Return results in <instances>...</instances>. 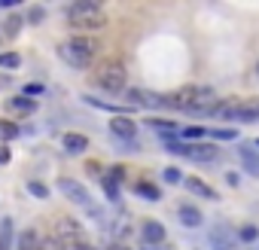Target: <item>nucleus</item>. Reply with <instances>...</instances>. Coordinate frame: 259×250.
<instances>
[{"label":"nucleus","mask_w":259,"mask_h":250,"mask_svg":"<svg viewBox=\"0 0 259 250\" xmlns=\"http://www.w3.org/2000/svg\"><path fill=\"white\" fill-rule=\"evenodd\" d=\"M183 183H186V189H189V192H195V195H201V198H207V201H213V198H217V189H213V186H207L201 177H186Z\"/></svg>","instance_id":"nucleus-12"},{"label":"nucleus","mask_w":259,"mask_h":250,"mask_svg":"<svg viewBox=\"0 0 259 250\" xmlns=\"http://www.w3.org/2000/svg\"><path fill=\"white\" fill-rule=\"evenodd\" d=\"M22 64L19 52H0V67H7V70H16Z\"/></svg>","instance_id":"nucleus-21"},{"label":"nucleus","mask_w":259,"mask_h":250,"mask_svg":"<svg viewBox=\"0 0 259 250\" xmlns=\"http://www.w3.org/2000/svg\"><path fill=\"white\" fill-rule=\"evenodd\" d=\"M58 189H61L70 201H76V204H82V207H89V204H92V201H89V192H85V186H82L79 180L61 177V180H58Z\"/></svg>","instance_id":"nucleus-4"},{"label":"nucleus","mask_w":259,"mask_h":250,"mask_svg":"<svg viewBox=\"0 0 259 250\" xmlns=\"http://www.w3.org/2000/svg\"><path fill=\"white\" fill-rule=\"evenodd\" d=\"M162 180H165V183H183V174H180V168L168 165V168L162 171Z\"/></svg>","instance_id":"nucleus-22"},{"label":"nucleus","mask_w":259,"mask_h":250,"mask_svg":"<svg viewBox=\"0 0 259 250\" xmlns=\"http://www.w3.org/2000/svg\"><path fill=\"white\" fill-rule=\"evenodd\" d=\"M13 138H19V125L10 119H0V141H13Z\"/></svg>","instance_id":"nucleus-19"},{"label":"nucleus","mask_w":259,"mask_h":250,"mask_svg":"<svg viewBox=\"0 0 259 250\" xmlns=\"http://www.w3.org/2000/svg\"><path fill=\"white\" fill-rule=\"evenodd\" d=\"M256 76H259V64H256Z\"/></svg>","instance_id":"nucleus-35"},{"label":"nucleus","mask_w":259,"mask_h":250,"mask_svg":"<svg viewBox=\"0 0 259 250\" xmlns=\"http://www.w3.org/2000/svg\"><path fill=\"white\" fill-rule=\"evenodd\" d=\"M22 25H25V19H22V16H10V22H7V28H4V31H7V37H16Z\"/></svg>","instance_id":"nucleus-23"},{"label":"nucleus","mask_w":259,"mask_h":250,"mask_svg":"<svg viewBox=\"0 0 259 250\" xmlns=\"http://www.w3.org/2000/svg\"><path fill=\"white\" fill-rule=\"evenodd\" d=\"M144 241H147L150 247H159V244L165 241V226H162L159 220H147V223H144Z\"/></svg>","instance_id":"nucleus-10"},{"label":"nucleus","mask_w":259,"mask_h":250,"mask_svg":"<svg viewBox=\"0 0 259 250\" xmlns=\"http://www.w3.org/2000/svg\"><path fill=\"white\" fill-rule=\"evenodd\" d=\"M256 147H259V141H256Z\"/></svg>","instance_id":"nucleus-36"},{"label":"nucleus","mask_w":259,"mask_h":250,"mask_svg":"<svg viewBox=\"0 0 259 250\" xmlns=\"http://www.w3.org/2000/svg\"><path fill=\"white\" fill-rule=\"evenodd\" d=\"M43 92V86H25V95H40Z\"/></svg>","instance_id":"nucleus-30"},{"label":"nucleus","mask_w":259,"mask_h":250,"mask_svg":"<svg viewBox=\"0 0 259 250\" xmlns=\"http://www.w3.org/2000/svg\"><path fill=\"white\" fill-rule=\"evenodd\" d=\"M186 147H189V144H180V141H174V138L165 141V150H168V153H183V156H186Z\"/></svg>","instance_id":"nucleus-27"},{"label":"nucleus","mask_w":259,"mask_h":250,"mask_svg":"<svg viewBox=\"0 0 259 250\" xmlns=\"http://www.w3.org/2000/svg\"><path fill=\"white\" fill-rule=\"evenodd\" d=\"M238 238L247 241V244H253V241H259V229H256V226H244V229L238 232Z\"/></svg>","instance_id":"nucleus-25"},{"label":"nucleus","mask_w":259,"mask_h":250,"mask_svg":"<svg viewBox=\"0 0 259 250\" xmlns=\"http://www.w3.org/2000/svg\"><path fill=\"white\" fill-rule=\"evenodd\" d=\"M92 82H95L98 89H104V92L122 95V92L128 89V73H125V64H119V61H104V64L95 70Z\"/></svg>","instance_id":"nucleus-2"},{"label":"nucleus","mask_w":259,"mask_h":250,"mask_svg":"<svg viewBox=\"0 0 259 250\" xmlns=\"http://www.w3.org/2000/svg\"><path fill=\"white\" fill-rule=\"evenodd\" d=\"M64 19L76 31H101L107 25V16H104L101 4H95V0H79V4H70L64 10Z\"/></svg>","instance_id":"nucleus-1"},{"label":"nucleus","mask_w":259,"mask_h":250,"mask_svg":"<svg viewBox=\"0 0 259 250\" xmlns=\"http://www.w3.org/2000/svg\"><path fill=\"white\" fill-rule=\"evenodd\" d=\"M241 162H244V168H247L250 174L259 177V156H256L253 147H241Z\"/></svg>","instance_id":"nucleus-14"},{"label":"nucleus","mask_w":259,"mask_h":250,"mask_svg":"<svg viewBox=\"0 0 259 250\" xmlns=\"http://www.w3.org/2000/svg\"><path fill=\"white\" fill-rule=\"evenodd\" d=\"M138 195H141V198H147V201H159V198H162L159 186H156V183H150V180H141V183H138Z\"/></svg>","instance_id":"nucleus-16"},{"label":"nucleus","mask_w":259,"mask_h":250,"mask_svg":"<svg viewBox=\"0 0 259 250\" xmlns=\"http://www.w3.org/2000/svg\"><path fill=\"white\" fill-rule=\"evenodd\" d=\"M28 189H31L37 198H49V189H46L43 183H37V180H31V183H28Z\"/></svg>","instance_id":"nucleus-28"},{"label":"nucleus","mask_w":259,"mask_h":250,"mask_svg":"<svg viewBox=\"0 0 259 250\" xmlns=\"http://www.w3.org/2000/svg\"><path fill=\"white\" fill-rule=\"evenodd\" d=\"M16 244H19V250H40V238H37L34 229H25V232L16 238Z\"/></svg>","instance_id":"nucleus-15"},{"label":"nucleus","mask_w":259,"mask_h":250,"mask_svg":"<svg viewBox=\"0 0 259 250\" xmlns=\"http://www.w3.org/2000/svg\"><path fill=\"white\" fill-rule=\"evenodd\" d=\"M55 232H58V241H79V238H85L82 226L76 220H70V217H61L55 223Z\"/></svg>","instance_id":"nucleus-7"},{"label":"nucleus","mask_w":259,"mask_h":250,"mask_svg":"<svg viewBox=\"0 0 259 250\" xmlns=\"http://www.w3.org/2000/svg\"><path fill=\"white\" fill-rule=\"evenodd\" d=\"M101 186L107 189V195H110V201H119V180H113L110 174H101Z\"/></svg>","instance_id":"nucleus-20"},{"label":"nucleus","mask_w":259,"mask_h":250,"mask_svg":"<svg viewBox=\"0 0 259 250\" xmlns=\"http://www.w3.org/2000/svg\"><path fill=\"white\" fill-rule=\"evenodd\" d=\"M235 235H232V229L229 226H217V229H210V244H213V250H235Z\"/></svg>","instance_id":"nucleus-9"},{"label":"nucleus","mask_w":259,"mask_h":250,"mask_svg":"<svg viewBox=\"0 0 259 250\" xmlns=\"http://www.w3.org/2000/svg\"><path fill=\"white\" fill-rule=\"evenodd\" d=\"M177 217H180V223L183 226H189V229H195V226H201V211L198 207H192V204H180V211H177Z\"/></svg>","instance_id":"nucleus-13"},{"label":"nucleus","mask_w":259,"mask_h":250,"mask_svg":"<svg viewBox=\"0 0 259 250\" xmlns=\"http://www.w3.org/2000/svg\"><path fill=\"white\" fill-rule=\"evenodd\" d=\"M28 22H34V25L43 22V10H40V7H31V10H28Z\"/></svg>","instance_id":"nucleus-29"},{"label":"nucleus","mask_w":259,"mask_h":250,"mask_svg":"<svg viewBox=\"0 0 259 250\" xmlns=\"http://www.w3.org/2000/svg\"><path fill=\"white\" fill-rule=\"evenodd\" d=\"M95 40H89V37H73V40H67V43H61L58 46V55L70 64V67H89V61L95 58Z\"/></svg>","instance_id":"nucleus-3"},{"label":"nucleus","mask_w":259,"mask_h":250,"mask_svg":"<svg viewBox=\"0 0 259 250\" xmlns=\"http://www.w3.org/2000/svg\"><path fill=\"white\" fill-rule=\"evenodd\" d=\"M13 247V220H0V250Z\"/></svg>","instance_id":"nucleus-17"},{"label":"nucleus","mask_w":259,"mask_h":250,"mask_svg":"<svg viewBox=\"0 0 259 250\" xmlns=\"http://www.w3.org/2000/svg\"><path fill=\"white\" fill-rule=\"evenodd\" d=\"M186 156L192 162H213L220 156V147H213V144H189L186 147Z\"/></svg>","instance_id":"nucleus-8"},{"label":"nucleus","mask_w":259,"mask_h":250,"mask_svg":"<svg viewBox=\"0 0 259 250\" xmlns=\"http://www.w3.org/2000/svg\"><path fill=\"white\" fill-rule=\"evenodd\" d=\"M61 144H64V150H67V153L79 156V153H85V147H89V138H85V135H79V132H67Z\"/></svg>","instance_id":"nucleus-11"},{"label":"nucleus","mask_w":259,"mask_h":250,"mask_svg":"<svg viewBox=\"0 0 259 250\" xmlns=\"http://www.w3.org/2000/svg\"><path fill=\"white\" fill-rule=\"evenodd\" d=\"M144 250H159V247H150V244H147V247H144Z\"/></svg>","instance_id":"nucleus-33"},{"label":"nucleus","mask_w":259,"mask_h":250,"mask_svg":"<svg viewBox=\"0 0 259 250\" xmlns=\"http://www.w3.org/2000/svg\"><path fill=\"white\" fill-rule=\"evenodd\" d=\"M10 107H13V110H19V113H34V110H37V101H34V98H28V95H22V98H13V101H10Z\"/></svg>","instance_id":"nucleus-18"},{"label":"nucleus","mask_w":259,"mask_h":250,"mask_svg":"<svg viewBox=\"0 0 259 250\" xmlns=\"http://www.w3.org/2000/svg\"><path fill=\"white\" fill-rule=\"evenodd\" d=\"M210 138H213V141H235V138H238V132H235V129H213V132H210Z\"/></svg>","instance_id":"nucleus-24"},{"label":"nucleus","mask_w":259,"mask_h":250,"mask_svg":"<svg viewBox=\"0 0 259 250\" xmlns=\"http://www.w3.org/2000/svg\"><path fill=\"white\" fill-rule=\"evenodd\" d=\"M122 98L128 104H135V107H162V98L153 95V92H144V89H125Z\"/></svg>","instance_id":"nucleus-6"},{"label":"nucleus","mask_w":259,"mask_h":250,"mask_svg":"<svg viewBox=\"0 0 259 250\" xmlns=\"http://www.w3.org/2000/svg\"><path fill=\"white\" fill-rule=\"evenodd\" d=\"M180 135H183V138H195V141H198V138H204V135H207V132H204V129H201V125H189V129H183V132H180Z\"/></svg>","instance_id":"nucleus-26"},{"label":"nucleus","mask_w":259,"mask_h":250,"mask_svg":"<svg viewBox=\"0 0 259 250\" xmlns=\"http://www.w3.org/2000/svg\"><path fill=\"white\" fill-rule=\"evenodd\" d=\"M113 250H128V247H113Z\"/></svg>","instance_id":"nucleus-34"},{"label":"nucleus","mask_w":259,"mask_h":250,"mask_svg":"<svg viewBox=\"0 0 259 250\" xmlns=\"http://www.w3.org/2000/svg\"><path fill=\"white\" fill-rule=\"evenodd\" d=\"M110 132H113L116 138H122L125 144H132L135 135H138V125L128 119V116H113V119H110Z\"/></svg>","instance_id":"nucleus-5"},{"label":"nucleus","mask_w":259,"mask_h":250,"mask_svg":"<svg viewBox=\"0 0 259 250\" xmlns=\"http://www.w3.org/2000/svg\"><path fill=\"white\" fill-rule=\"evenodd\" d=\"M4 86H10V76H0V89H4Z\"/></svg>","instance_id":"nucleus-32"},{"label":"nucleus","mask_w":259,"mask_h":250,"mask_svg":"<svg viewBox=\"0 0 259 250\" xmlns=\"http://www.w3.org/2000/svg\"><path fill=\"white\" fill-rule=\"evenodd\" d=\"M0 162H10V150L4 144H0Z\"/></svg>","instance_id":"nucleus-31"}]
</instances>
